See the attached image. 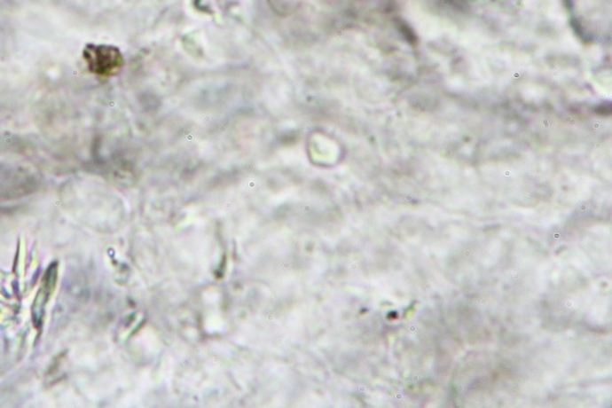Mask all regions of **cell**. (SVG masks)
Returning <instances> with one entry per match:
<instances>
[{"label":"cell","instance_id":"cell-1","mask_svg":"<svg viewBox=\"0 0 612 408\" xmlns=\"http://www.w3.org/2000/svg\"><path fill=\"white\" fill-rule=\"evenodd\" d=\"M83 59L90 72L98 76H111L122 67V57L117 48L93 46L90 44L83 50Z\"/></svg>","mask_w":612,"mask_h":408}]
</instances>
